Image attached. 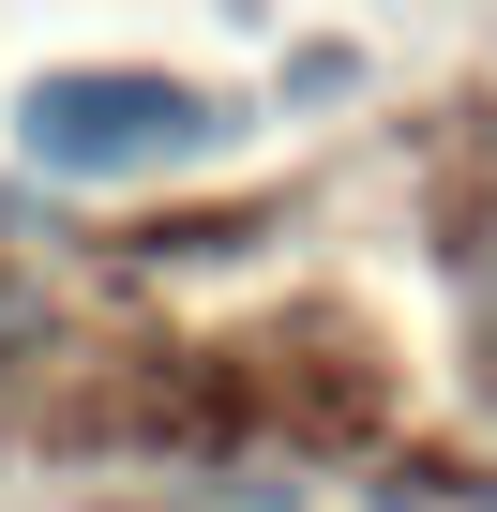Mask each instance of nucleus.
<instances>
[{
  "label": "nucleus",
  "instance_id": "obj_1",
  "mask_svg": "<svg viewBox=\"0 0 497 512\" xmlns=\"http://www.w3.org/2000/svg\"><path fill=\"white\" fill-rule=\"evenodd\" d=\"M16 136H31V166H61V181H121V166L196 151V136H211V91H196V76H151V61H61V76L16 91Z\"/></svg>",
  "mask_w": 497,
  "mask_h": 512
}]
</instances>
